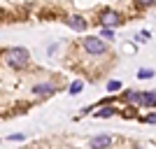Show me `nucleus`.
I'll return each instance as SVG.
<instances>
[{
  "instance_id": "nucleus-4",
  "label": "nucleus",
  "mask_w": 156,
  "mask_h": 149,
  "mask_svg": "<svg viewBox=\"0 0 156 149\" xmlns=\"http://www.w3.org/2000/svg\"><path fill=\"white\" fill-rule=\"evenodd\" d=\"M112 144V137L110 135H96L91 140V149H107Z\"/></svg>"
},
{
  "instance_id": "nucleus-12",
  "label": "nucleus",
  "mask_w": 156,
  "mask_h": 149,
  "mask_svg": "<svg viewBox=\"0 0 156 149\" xmlns=\"http://www.w3.org/2000/svg\"><path fill=\"white\" fill-rule=\"evenodd\" d=\"M107 89H110V91H119V89H121V84H119V82H114V79H112L110 84H107Z\"/></svg>"
},
{
  "instance_id": "nucleus-8",
  "label": "nucleus",
  "mask_w": 156,
  "mask_h": 149,
  "mask_svg": "<svg viewBox=\"0 0 156 149\" xmlns=\"http://www.w3.org/2000/svg\"><path fill=\"white\" fill-rule=\"evenodd\" d=\"M142 105L154 107V105H156V91H144V93H142Z\"/></svg>"
},
{
  "instance_id": "nucleus-6",
  "label": "nucleus",
  "mask_w": 156,
  "mask_h": 149,
  "mask_svg": "<svg viewBox=\"0 0 156 149\" xmlns=\"http://www.w3.org/2000/svg\"><path fill=\"white\" fill-rule=\"evenodd\" d=\"M54 91H56L54 84H37L35 89H33V93H37V96H51Z\"/></svg>"
},
{
  "instance_id": "nucleus-3",
  "label": "nucleus",
  "mask_w": 156,
  "mask_h": 149,
  "mask_svg": "<svg viewBox=\"0 0 156 149\" xmlns=\"http://www.w3.org/2000/svg\"><path fill=\"white\" fill-rule=\"evenodd\" d=\"M100 23H103L105 28H114L121 23V16H119L114 9H105L103 14H100Z\"/></svg>"
},
{
  "instance_id": "nucleus-7",
  "label": "nucleus",
  "mask_w": 156,
  "mask_h": 149,
  "mask_svg": "<svg viewBox=\"0 0 156 149\" xmlns=\"http://www.w3.org/2000/svg\"><path fill=\"white\" fill-rule=\"evenodd\" d=\"M124 100L135 103V105H142V93H137V91H126V93H124Z\"/></svg>"
},
{
  "instance_id": "nucleus-11",
  "label": "nucleus",
  "mask_w": 156,
  "mask_h": 149,
  "mask_svg": "<svg viewBox=\"0 0 156 149\" xmlns=\"http://www.w3.org/2000/svg\"><path fill=\"white\" fill-rule=\"evenodd\" d=\"M82 86H84V82H72L70 93H72V96H75V93H79V91H82Z\"/></svg>"
},
{
  "instance_id": "nucleus-13",
  "label": "nucleus",
  "mask_w": 156,
  "mask_h": 149,
  "mask_svg": "<svg viewBox=\"0 0 156 149\" xmlns=\"http://www.w3.org/2000/svg\"><path fill=\"white\" fill-rule=\"evenodd\" d=\"M137 5H140V7H151V5H154V0H137Z\"/></svg>"
},
{
  "instance_id": "nucleus-9",
  "label": "nucleus",
  "mask_w": 156,
  "mask_h": 149,
  "mask_svg": "<svg viewBox=\"0 0 156 149\" xmlns=\"http://www.w3.org/2000/svg\"><path fill=\"white\" fill-rule=\"evenodd\" d=\"M112 114H117V110L114 107H100V112H96V117H112Z\"/></svg>"
},
{
  "instance_id": "nucleus-15",
  "label": "nucleus",
  "mask_w": 156,
  "mask_h": 149,
  "mask_svg": "<svg viewBox=\"0 0 156 149\" xmlns=\"http://www.w3.org/2000/svg\"><path fill=\"white\" fill-rule=\"evenodd\" d=\"M144 121H149V123H156V112H154V114H149V117H144Z\"/></svg>"
},
{
  "instance_id": "nucleus-5",
  "label": "nucleus",
  "mask_w": 156,
  "mask_h": 149,
  "mask_svg": "<svg viewBox=\"0 0 156 149\" xmlns=\"http://www.w3.org/2000/svg\"><path fill=\"white\" fill-rule=\"evenodd\" d=\"M68 26L72 28V30H84L86 28V19H82V16H77V14H72V16H68Z\"/></svg>"
},
{
  "instance_id": "nucleus-14",
  "label": "nucleus",
  "mask_w": 156,
  "mask_h": 149,
  "mask_svg": "<svg viewBox=\"0 0 156 149\" xmlns=\"http://www.w3.org/2000/svg\"><path fill=\"white\" fill-rule=\"evenodd\" d=\"M114 33H112V28H103V37H112Z\"/></svg>"
},
{
  "instance_id": "nucleus-2",
  "label": "nucleus",
  "mask_w": 156,
  "mask_h": 149,
  "mask_svg": "<svg viewBox=\"0 0 156 149\" xmlns=\"http://www.w3.org/2000/svg\"><path fill=\"white\" fill-rule=\"evenodd\" d=\"M84 49L89 54H93V56H103V54L107 51V44H105L100 37H86L84 40Z\"/></svg>"
},
{
  "instance_id": "nucleus-10",
  "label": "nucleus",
  "mask_w": 156,
  "mask_h": 149,
  "mask_svg": "<svg viewBox=\"0 0 156 149\" xmlns=\"http://www.w3.org/2000/svg\"><path fill=\"white\" fill-rule=\"evenodd\" d=\"M137 77H140V79H151V77H154V70L142 68V70H137Z\"/></svg>"
},
{
  "instance_id": "nucleus-1",
  "label": "nucleus",
  "mask_w": 156,
  "mask_h": 149,
  "mask_svg": "<svg viewBox=\"0 0 156 149\" xmlns=\"http://www.w3.org/2000/svg\"><path fill=\"white\" fill-rule=\"evenodd\" d=\"M5 61H7L9 68L21 70V68H26V65H28L30 54H28V49H23V47H9V49H5Z\"/></svg>"
}]
</instances>
